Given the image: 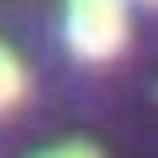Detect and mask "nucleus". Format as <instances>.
<instances>
[{
    "label": "nucleus",
    "mask_w": 158,
    "mask_h": 158,
    "mask_svg": "<svg viewBox=\"0 0 158 158\" xmlns=\"http://www.w3.org/2000/svg\"><path fill=\"white\" fill-rule=\"evenodd\" d=\"M153 5H158V0H153Z\"/></svg>",
    "instance_id": "obj_4"
},
{
    "label": "nucleus",
    "mask_w": 158,
    "mask_h": 158,
    "mask_svg": "<svg viewBox=\"0 0 158 158\" xmlns=\"http://www.w3.org/2000/svg\"><path fill=\"white\" fill-rule=\"evenodd\" d=\"M19 96H24V62L0 43V110H10Z\"/></svg>",
    "instance_id": "obj_2"
},
{
    "label": "nucleus",
    "mask_w": 158,
    "mask_h": 158,
    "mask_svg": "<svg viewBox=\"0 0 158 158\" xmlns=\"http://www.w3.org/2000/svg\"><path fill=\"white\" fill-rule=\"evenodd\" d=\"M129 43V0H67V48L81 62H110Z\"/></svg>",
    "instance_id": "obj_1"
},
{
    "label": "nucleus",
    "mask_w": 158,
    "mask_h": 158,
    "mask_svg": "<svg viewBox=\"0 0 158 158\" xmlns=\"http://www.w3.org/2000/svg\"><path fill=\"white\" fill-rule=\"evenodd\" d=\"M39 158H101L91 144H58V148H48V153H39Z\"/></svg>",
    "instance_id": "obj_3"
}]
</instances>
